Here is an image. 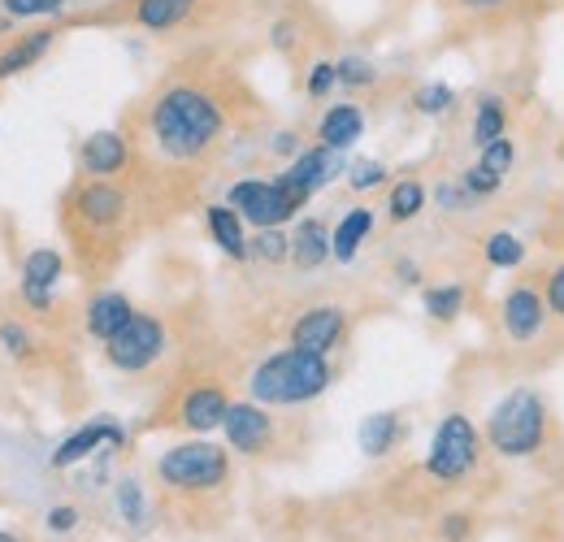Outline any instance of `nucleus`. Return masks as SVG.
Masks as SVG:
<instances>
[{"label": "nucleus", "instance_id": "f257e3e1", "mask_svg": "<svg viewBox=\"0 0 564 542\" xmlns=\"http://www.w3.org/2000/svg\"><path fill=\"white\" fill-rule=\"evenodd\" d=\"M152 136L161 143V152L192 161L200 152H209L213 139L221 136V109L209 91L200 87H170L156 105H152Z\"/></svg>", "mask_w": 564, "mask_h": 542}, {"label": "nucleus", "instance_id": "f03ea898", "mask_svg": "<svg viewBox=\"0 0 564 542\" xmlns=\"http://www.w3.org/2000/svg\"><path fill=\"white\" fill-rule=\"evenodd\" d=\"M248 387H252L257 404H308L330 387V365L317 351L286 347L257 365Z\"/></svg>", "mask_w": 564, "mask_h": 542}, {"label": "nucleus", "instance_id": "7ed1b4c3", "mask_svg": "<svg viewBox=\"0 0 564 542\" xmlns=\"http://www.w3.org/2000/svg\"><path fill=\"white\" fill-rule=\"evenodd\" d=\"M543 430H547V408L534 391H508L499 408L491 412L487 438L499 456H530L543 447Z\"/></svg>", "mask_w": 564, "mask_h": 542}, {"label": "nucleus", "instance_id": "20e7f679", "mask_svg": "<svg viewBox=\"0 0 564 542\" xmlns=\"http://www.w3.org/2000/svg\"><path fill=\"white\" fill-rule=\"evenodd\" d=\"M226 452L213 447V443H183V447H170L156 465V474L165 477L170 486L178 490H213L226 481Z\"/></svg>", "mask_w": 564, "mask_h": 542}, {"label": "nucleus", "instance_id": "39448f33", "mask_svg": "<svg viewBox=\"0 0 564 542\" xmlns=\"http://www.w3.org/2000/svg\"><path fill=\"white\" fill-rule=\"evenodd\" d=\"M478 460V430L469 416L452 412L443 416V425L434 430V443H430V456H425V469L443 481H456L474 469Z\"/></svg>", "mask_w": 564, "mask_h": 542}, {"label": "nucleus", "instance_id": "423d86ee", "mask_svg": "<svg viewBox=\"0 0 564 542\" xmlns=\"http://www.w3.org/2000/svg\"><path fill=\"white\" fill-rule=\"evenodd\" d=\"M226 204H230L243 221H252L257 230L282 226V221H291V217L300 213V200L282 187L279 178H274V183H265V178H243V183L230 187V200Z\"/></svg>", "mask_w": 564, "mask_h": 542}, {"label": "nucleus", "instance_id": "0eeeda50", "mask_svg": "<svg viewBox=\"0 0 564 542\" xmlns=\"http://www.w3.org/2000/svg\"><path fill=\"white\" fill-rule=\"evenodd\" d=\"M105 351H109V360H113L118 369L140 373V369H148V365L165 351V330H161V322H152V317H140V313H135L118 335L105 339Z\"/></svg>", "mask_w": 564, "mask_h": 542}, {"label": "nucleus", "instance_id": "6e6552de", "mask_svg": "<svg viewBox=\"0 0 564 542\" xmlns=\"http://www.w3.org/2000/svg\"><path fill=\"white\" fill-rule=\"evenodd\" d=\"M335 174H339V152L326 148V143H317V148L300 152V156L286 165V174H279V183L295 196V200L304 204L317 187H326Z\"/></svg>", "mask_w": 564, "mask_h": 542}, {"label": "nucleus", "instance_id": "1a4fd4ad", "mask_svg": "<svg viewBox=\"0 0 564 542\" xmlns=\"http://www.w3.org/2000/svg\"><path fill=\"white\" fill-rule=\"evenodd\" d=\"M339 339H344V308L335 304H317L291 326V347H304L317 356H326Z\"/></svg>", "mask_w": 564, "mask_h": 542}, {"label": "nucleus", "instance_id": "9d476101", "mask_svg": "<svg viewBox=\"0 0 564 542\" xmlns=\"http://www.w3.org/2000/svg\"><path fill=\"white\" fill-rule=\"evenodd\" d=\"M221 430H226L230 447H235V452H248V456L265 452V443H270V434H274L265 408H257V404H230L226 408Z\"/></svg>", "mask_w": 564, "mask_h": 542}, {"label": "nucleus", "instance_id": "9b49d317", "mask_svg": "<svg viewBox=\"0 0 564 542\" xmlns=\"http://www.w3.org/2000/svg\"><path fill=\"white\" fill-rule=\"evenodd\" d=\"M543 317H547V308H543V295L534 286H517V291L503 295V330H508V339L530 343L543 330Z\"/></svg>", "mask_w": 564, "mask_h": 542}, {"label": "nucleus", "instance_id": "f8f14e48", "mask_svg": "<svg viewBox=\"0 0 564 542\" xmlns=\"http://www.w3.org/2000/svg\"><path fill=\"white\" fill-rule=\"evenodd\" d=\"M100 443L122 447V443H127V430H122V425H113V421H87L78 434H70V438L53 452V465H57V469H70V465H78V460H87Z\"/></svg>", "mask_w": 564, "mask_h": 542}, {"label": "nucleus", "instance_id": "ddd939ff", "mask_svg": "<svg viewBox=\"0 0 564 542\" xmlns=\"http://www.w3.org/2000/svg\"><path fill=\"white\" fill-rule=\"evenodd\" d=\"M57 278H62V252L40 248V252H31L26 265H22V295H26L35 308H48Z\"/></svg>", "mask_w": 564, "mask_h": 542}, {"label": "nucleus", "instance_id": "4468645a", "mask_svg": "<svg viewBox=\"0 0 564 542\" xmlns=\"http://www.w3.org/2000/svg\"><path fill=\"white\" fill-rule=\"evenodd\" d=\"M326 257H335L326 221H317V217H304V221L295 226V235H291V261H295L300 270H317Z\"/></svg>", "mask_w": 564, "mask_h": 542}, {"label": "nucleus", "instance_id": "2eb2a0df", "mask_svg": "<svg viewBox=\"0 0 564 542\" xmlns=\"http://www.w3.org/2000/svg\"><path fill=\"white\" fill-rule=\"evenodd\" d=\"M360 136H365V113L356 105H330L322 127H317V139L326 148H335V152H348Z\"/></svg>", "mask_w": 564, "mask_h": 542}, {"label": "nucleus", "instance_id": "dca6fc26", "mask_svg": "<svg viewBox=\"0 0 564 542\" xmlns=\"http://www.w3.org/2000/svg\"><path fill=\"white\" fill-rule=\"evenodd\" d=\"M226 395L217 387H196L187 400H183V425L196 430V434H209L226 421Z\"/></svg>", "mask_w": 564, "mask_h": 542}, {"label": "nucleus", "instance_id": "f3484780", "mask_svg": "<svg viewBox=\"0 0 564 542\" xmlns=\"http://www.w3.org/2000/svg\"><path fill=\"white\" fill-rule=\"evenodd\" d=\"M127 165V139L118 131H96L83 143V170L87 174H118Z\"/></svg>", "mask_w": 564, "mask_h": 542}, {"label": "nucleus", "instance_id": "a211bd4d", "mask_svg": "<svg viewBox=\"0 0 564 542\" xmlns=\"http://www.w3.org/2000/svg\"><path fill=\"white\" fill-rule=\"evenodd\" d=\"M78 213L91 226H113L127 213V196L118 187H109V183H91V187L78 192Z\"/></svg>", "mask_w": 564, "mask_h": 542}, {"label": "nucleus", "instance_id": "6ab92c4d", "mask_svg": "<svg viewBox=\"0 0 564 542\" xmlns=\"http://www.w3.org/2000/svg\"><path fill=\"white\" fill-rule=\"evenodd\" d=\"M131 317H135V313H131V300L118 295V291H105V295H96L91 308H87V330H91L96 339H109V335H118Z\"/></svg>", "mask_w": 564, "mask_h": 542}, {"label": "nucleus", "instance_id": "aec40b11", "mask_svg": "<svg viewBox=\"0 0 564 542\" xmlns=\"http://www.w3.org/2000/svg\"><path fill=\"white\" fill-rule=\"evenodd\" d=\"M209 230H213V243L230 257V261H243L252 248L243 239V217L230 208V204H209Z\"/></svg>", "mask_w": 564, "mask_h": 542}, {"label": "nucleus", "instance_id": "412c9836", "mask_svg": "<svg viewBox=\"0 0 564 542\" xmlns=\"http://www.w3.org/2000/svg\"><path fill=\"white\" fill-rule=\"evenodd\" d=\"M196 9V0H135V22L143 31H170L178 22H187Z\"/></svg>", "mask_w": 564, "mask_h": 542}, {"label": "nucleus", "instance_id": "4be33fe9", "mask_svg": "<svg viewBox=\"0 0 564 542\" xmlns=\"http://www.w3.org/2000/svg\"><path fill=\"white\" fill-rule=\"evenodd\" d=\"M400 438V416L395 412H373L360 421V452L365 456H387Z\"/></svg>", "mask_w": 564, "mask_h": 542}, {"label": "nucleus", "instance_id": "5701e85b", "mask_svg": "<svg viewBox=\"0 0 564 542\" xmlns=\"http://www.w3.org/2000/svg\"><path fill=\"white\" fill-rule=\"evenodd\" d=\"M373 230V213L369 208H352L339 226H335V235H330V248H335V261H352L356 248L365 243V235Z\"/></svg>", "mask_w": 564, "mask_h": 542}, {"label": "nucleus", "instance_id": "b1692460", "mask_svg": "<svg viewBox=\"0 0 564 542\" xmlns=\"http://www.w3.org/2000/svg\"><path fill=\"white\" fill-rule=\"evenodd\" d=\"M53 48V31H31V35H22L4 57H0V78H9V74H22L26 66H35L44 53Z\"/></svg>", "mask_w": 564, "mask_h": 542}, {"label": "nucleus", "instance_id": "393cba45", "mask_svg": "<svg viewBox=\"0 0 564 542\" xmlns=\"http://www.w3.org/2000/svg\"><path fill=\"white\" fill-rule=\"evenodd\" d=\"M508 136V113H503V100L499 96H487L482 105H478V118H474V143L478 148H487L495 139Z\"/></svg>", "mask_w": 564, "mask_h": 542}, {"label": "nucleus", "instance_id": "a878e982", "mask_svg": "<svg viewBox=\"0 0 564 542\" xmlns=\"http://www.w3.org/2000/svg\"><path fill=\"white\" fill-rule=\"evenodd\" d=\"M487 261H491L495 270H517V265L525 261V243H521L517 235L499 230V235L487 239Z\"/></svg>", "mask_w": 564, "mask_h": 542}, {"label": "nucleus", "instance_id": "bb28decb", "mask_svg": "<svg viewBox=\"0 0 564 542\" xmlns=\"http://www.w3.org/2000/svg\"><path fill=\"white\" fill-rule=\"evenodd\" d=\"M460 308H465V291L460 286H434V291H425V313L434 322H452Z\"/></svg>", "mask_w": 564, "mask_h": 542}, {"label": "nucleus", "instance_id": "cd10ccee", "mask_svg": "<svg viewBox=\"0 0 564 542\" xmlns=\"http://www.w3.org/2000/svg\"><path fill=\"white\" fill-rule=\"evenodd\" d=\"M422 204H425L422 183L409 178V183H395V192H391V204H387V208H391L395 221H413V217L422 213Z\"/></svg>", "mask_w": 564, "mask_h": 542}, {"label": "nucleus", "instance_id": "c85d7f7f", "mask_svg": "<svg viewBox=\"0 0 564 542\" xmlns=\"http://www.w3.org/2000/svg\"><path fill=\"white\" fill-rule=\"evenodd\" d=\"M456 105V91L447 87V83H425L422 91H417V109H422L425 118H438V113H447Z\"/></svg>", "mask_w": 564, "mask_h": 542}, {"label": "nucleus", "instance_id": "c756f323", "mask_svg": "<svg viewBox=\"0 0 564 542\" xmlns=\"http://www.w3.org/2000/svg\"><path fill=\"white\" fill-rule=\"evenodd\" d=\"M252 252H257L261 261H282V257H291V239L279 235V226H270V230H261V235L252 239Z\"/></svg>", "mask_w": 564, "mask_h": 542}, {"label": "nucleus", "instance_id": "7c9ffc66", "mask_svg": "<svg viewBox=\"0 0 564 542\" xmlns=\"http://www.w3.org/2000/svg\"><path fill=\"white\" fill-rule=\"evenodd\" d=\"M512 161H517V148H512V139H508V136L495 139V143H487V148H482V165H487L491 174H499V178L512 170Z\"/></svg>", "mask_w": 564, "mask_h": 542}, {"label": "nucleus", "instance_id": "2f4dec72", "mask_svg": "<svg viewBox=\"0 0 564 542\" xmlns=\"http://www.w3.org/2000/svg\"><path fill=\"white\" fill-rule=\"evenodd\" d=\"M118 512H122V521L143 525V490H140V481H122V486H118Z\"/></svg>", "mask_w": 564, "mask_h": 542}, {"label": "nucleus", "instance_id": "473e14b6", "mask_svg": "<svg viewBox=\"0 0 564 542\" xmlns=\"http://www.w3.org/2000/svg\"><path fill=\"white\" fill-rule=\"evenodd\" d=\"M499 183H503V178L491 174V170L478 161V165H469V170H465V183H460V187H465L469 196H495V192H499Z\"/></svg>", "mask_w": 564, "mask_h": 542}, {"label": "nucleus", "instance_id": "72a5a7b5", "mask_svg": "<svg viewBox=\"0 0 564 542\" xmlns=\"http://www.w3.org/2000/svg\"><path fill=\"white\" fill-rule=\"evenodd\" d=\"M335 83H339V66H335V62H317V66L308 69V96H313V100L330 96Z\"/></svg>", "mask_w": 564, "mask_h": 542}, {"label": "nucleus", "instance_id": "f704fd0d", "mask_svg": "<svg viewBox=\"0 0 564 542\" xmlns=\"http://www.w3.org/2000/svg\"><path fill=\"white\" fill-rule=\"evenodd\" d=\"M335 66H339V83H348V87H369L373 83V66L365 57H344Z\"/></svg>", "mask_w": 564, "mask_h": 542}, {"label": "nucleus", "instance_id": "c9c22d12", "mask_svg": "<svg viewBox=\"0 0 564 542\" xmlns=\"http://www.w3.org/2000/svg\"><path fill=\"white\" fill-rule=\"evenodd\" d=\"M387 178V170L378 165V161H360V165H352V174H348V183H352L356 192H369V187H378Z\"/></svg>", "mask_w": 564, "mask_h": 542}, {"label": "nucleus", "instance_id": "e433bc0d", "mask_svg": "<svg viewBox=\"0 0 564 542\" xmlns=\"http://www.w3.org/2000/svg\"><path fill=\"white\" fill-rule=\"evenodd\" d=\"M460 13H474V18H491V13H508L517 0H452Z\"/></svg>", "mask_w": 564, "mask_h": 542}, {"label": "nucleus", "instance_id": "4c0bfd02", "mask_svg": "<svg viewBox=\"0 0 564 542\" xmlns=\"http://www.w3.org/2000/svg\"><path fill=\"white\" fill-rule=\"evenodd\" d=\"M0 343H4L13 356H26V351H31V339H26V330H22V326H9V322L0 326Z\"/></svg>", "mask_w": 564, "mask_h": 542}, {"label": "nucleus", "instance_id": "58836bf2", "mask_svg": "<svg viewBox=\"0 0 564 542\" xmlns=\"http://www.w3.org/2000/svg\"><path fill=\"white\" fill-rule=\"evenodd\" d=\"M547 308H552L556 317H564V265L552 273V282H547Z\"/></svg>", "mask_w": 564, "mask_h": 542}, {"label": "nucleus", "instance_id": "ea45409f", "mask_svg": "<svg viewBox=\"0 0 564 542\" xmlns=\"http://www.w3.org/2000/svg\"><path fill=\"white\" fill-rule=\"evenodd\" d=\"M74 521H78V512H74V508H53V512H48V525H53L57 534H70Z\"/></svg>", "mask_w": 564, "mask_h": 542}, {"label": "nucleus", "instance_id": "a19ab883", "mask_svg": "<svg viewBox=\"0 0 564 542\" xmlns=\"http://www.w3.org/2000/svg\"><path fill=\"white\" fill-rule=\"evenodd\" d=\"M66 9V0H26V13L35 18V13H62Z\"/></svg>", "mask_w": 564, "mask_h": 542}, {"label": "nucleus", "instance_id": "79ce46f5", "mask_svg": "<svg viewBox=\"0 0 564 542\" xmlns=\"http://www.w3.org/2000/svg\"><path fill=\"white\" fill-rule=\"evenodd\" d=\"M465 196H469V192H465V187H438V200L447 204V208H452V213H456V208H460V204H465Z\"/></svg>", "mask_w": 564, "mask_h": 542}, {"label": "nucleus", "instance_id": "37998d69", "mask_svg": "<svg viewBox=\"0 0 564 542\" xmlns=\"http://www.w3.org/2000/svg\"><path fill=\"white\" fill-rule=\"evenodd\" d=\"M295 148H300V143H295V131H282V136L274 139V152H282V156L295 152Z\"/></svg>", "mask_w": 564, "mask_h": 542}, {"label": "nucleus", "instance_id": "c03bdc74", "mask_svg": "<svg viewBox=\"0 0 564 542\" xmlns=\"http://www.w3.org/2000/svg\"><path fill=\"white\" fill-rule=\"evenodd\" d=\"M465 530H469V525H465V517H447V539L452 542L465 539Z\"/></svg>", "mask_w": 564, "mask_h": 542}, {"label": "nucleus", "instance_id": "a18cd8bd", "mask_svg": "<svg viewBox=\"0 0 564 542\" xmlns=\"http://www.w3.org/2000/svg\"><path fill=\"white\" fill-rule=\"evenodd\" d=\"M4 4V13H13V18H31L26 13V0H0Z\"/></svg>", "mask_w": 564, "mask_h": 542}, {"label": "nucleus", "instance_id": "49530a36", "mask_svg": "<svg viewBox=\"0 0 564 542\" xmlns=\"http://www.w3.org/2000/svg\"><path fill=\"white\" fill-rule=\"evenodd\" d=\"M400 278L404 282H417V265H400Z\"/></svg>", "mask_w": 564, "mask_h": 542}, {"label": "nucleus", "instance_id": "de8ad7c7", "mask_svg": "<svg viewBox=\"0 0 564 542\" xmlns=\"http://www.w3.org/2000/svg\"><path fill=\"white\" fill-rule=\"evenodd\" d=\"M0 542H18V539H13V534H0Z\"/></svg>", "mask_w": 564, "mask_h": 542}]
</instances>
